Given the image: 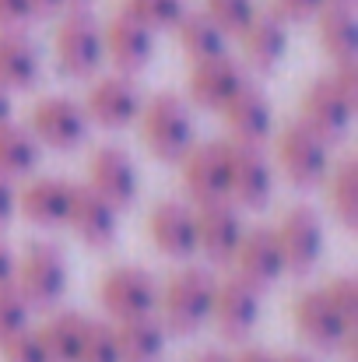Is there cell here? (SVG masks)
Wrapping results in <instances>:
<instances>
[{
	"mask_svg": "<svg viewBox=\"0 0 358 362\" xmlns=\"http://www.w3.org/2000/svg\"><path fill=\"white\" fill-rule=\"evenodd\" d=\"M137 123H141V137H144L148 151L158 162H179L197 141L193 110L176 92H158V95L144 99Z\"/></svg>",
	"mask_w": 358,
	"mask_h": 362,
	"instance_id": "1",
	"label": "cell"
},
{
	"mask_svg": "<svg viewBox=\"0 0 358 362\" xmlns=\"http://www.w3.org/2000/svg\"><path fill=\"white\" fill-rule=\"evenodd\" d=\"M215 285L218 278L208 267H183L176 271V278L165 285V292H158V320L169 334H197L208 320H211V303H215Z\"/></svg>",
	"mask_w": 358,
	"mask_h": 362,
	"instance_id": "2",
	"label": "cell"
},
{
	"mask_svg": "<svg viewBox=\"0 0 358 362\" xmlns=\"http://www.w3.org/2000/svg\"><path fill=\"white\" fill-rule=\"evenodd\" d=\"M11 281L32 310H53L56 303H64L67 285H71V267H67L64 250L53 243H32L14 260Z\"/></svg>",
	"mask_w": 358,
	"mask_h": 362,
	"instance_id": "3",
	"label": "cell"
},
{
	"mask_svg": "<svg viewBox=\"0 0 358 362\" xmlns=\"http://www.w3.org/2000/svg\"><path fill=\"white\" fill-rule=\"evenodd\" d=\"M334 165V141L316 134L309 123L292 120L278 134V169L299 190L320 187Z\"/></svg>",
	"mask_w": 358,
	"mask_h": 362,
	"instance_id": "4",
	"label": "cell"
},
{
	"mask_svg": "<svg viewBox=\"0 0 358 362\" xmlns=\"http://www.w3.org/2000/svg\"><path fill=\"white\" fill-rule=\"evenodd\" d=\"M56 64L74 81L99 78L106 64V46H102V25L88 7H71L56 25Z\"/></svg>",
	"mask_w": 358,
	"mask_h": 362,
	"instance_id": "5",
	"label": "cell"
},
{
	"mask_svg": "<svg viewBox=\"0 0 358 362\" xmlns=\"http://www.w3.org/2000/svg\"><path fill=\"white\" fill-rule=\"evenodd\" d=\"M229 165H232V141H193V148L179 158L183 187L190 204L222 201L229 197Z\"/></svg>",
	"mask_w": 358,
	"mask_h": 362,
	"instance_id": "6",
	"label": "cell"
},
{
	"mask_svg": "<svg viewBox=\"0 0 358 362\" xmlns=\"http://www.w3.org/2000/svg\"><path fill=\"white\" fill-rule=\"evenodd\" d=\"M292 320H295L299 338H302L309 349H316V352H341L345 341L358 331L355 324H348V320L334 310V303L323 296V288H306V292H299L295 303H292Z\"/></svg>",
	"mask_w": 358,
	"mask_h": 362,
	"instance_id": "7",
	"label": "cell"
},
{
	"mask_svg": "<svg viewBox=\"0 0 358 362\" xmlns=\"http://www.w3.org/2000/svg\"><path fill=\"white\" fill-rule=\"evenodd\" d=\"M28 130L35 134V141L42 148L53 151H74L78 144H85L92 120L85 113V103L71 99V95H46L35 103Z\"/></svg>",
	"mask_w": 358,
	"mask_h": 362,
	"instance_id": "8",
	"label": "cell"
},
{
	"mask_svg": "<svg viewBox=\"0 0 358 362\" xmlns=\"http://www.w3.org/2000/svg\"><path fill=\"white\" fill-rule=\"evenodd\" d=\"M274 236H278V246H281V257H285L288 274H309L320 264L323 246H327L323 218L309 204L288 208L285 218H281V226L274 229Z\"/></svg>",
	"mask_w": 358,
	"mask_h": 362,
	"instance_id": "9",
	"label": "cell"
},
{
	"mask_svg": "<svg viewBox=\"0 0 358 362\" xmlns=\"http://www.w3.org/2000/svg\"><path fill=\"white\" fill-rule=\"evenodd\" d=\"M158 281L148 267L123 264L113 267L102 285H99V303L109 313V320H126V317H148L158 310Z\"/></svg>",
	"mask_w": 358,
	"mask_h": 362,
	"instance_id": "10",
	"label": "cell"
},
{
	"mask_svg": "<svg viewBox=\"0 0 358 362\" xmlns=\"http://www.w3.org/2000/svg\"><path fill=\"white\" fill-rule=\"evenodd\" d=\"M141 106H144V95L137 88V81L130 74H106V78H95L88 95H85V113L95 127H106V130H126L133 127L141 117Z\"/></svg>",
	"mask_w": 358,
	"mask_h": 362,
	"instance_id": "11",
	"label": "cell"
},
{
	"mask_svg": "<svg viewBox=\"0 0 358 362\" xmlns=\"http://www.w3.org/2000/svg\"><path fill=\"white\" fill-rule=\"evenodd\" d=\"M88 187L106 197L113 208H130L141 194V169L133 162V155L123 144H102L95 148L92 162H88Z\"/></svg>",
	"mask_w": 358,
	"mask_h": 362,
	"instance_id": "12",
	"label": "cell"
},
{
	"mask_svg": "<svg viewBox=\"0 0 358 362\" xmlns=\"http://www.w3.org/2000/svg\"><path fill=\"white\" fill-rule=\"evenodd\" d=\"M232 267H236V278H242L249 288H256V292L274 288L288 274L274 229L270 226L246 229L236 246V253H232Z\"/></svg>",
	"mask_w": 358,
	"mask_h": 362,
	"instance_id": "13",
	"label": "cell"
},
{
	"mask_svg": "<svg viewBox=\"0 0 358 362\" xmlns=\"http://www.w3.org/2000/svg\"><path fill=\"white\" fill-rule=\"evenodd\" d=\"M242 85H246V71L229 53L208 57V60H193L190 78H186L190 103L201 106V110H208V113H222L239 95Z\"/></svg>",
	"mask_w": 358,
	"mask_h": 362,
	"instance_id": "14",
	"label": "cell"
},
{
	"mask_svg": "<svg viewBox=\"0 0 358 362\" xmlns=\"http://www.w3.org/2000/svg\"><path fill=\"white\" fill-rule=\"evenodd\" d=\"M274 197V162L256 144H232L229 165V201L236 208L256 211Z\"/></svg>",
	"mask_w": 358,
	"mask_h": 362,
	"instance_id": "15",
	"label": "cell"
},
{
	"mask_svg": "<svg viewBox=\"0 0 358 362\" xmlns=\"http://www.w3.org/2000/svg\"><path fill=\"white\" fill-rule=\"evenodd\" d=\"M64 226H71V233L85 246L106 250L119 236V208L99 197L88 183H71V208H67Z\"/></svg>",
	"mask_w": 358,
	"mask_h": 362,
	"instance_id": "16",
	"label": "cell"
},
{
	"mask_svg": "<svg viewBox=\"0 0 358 362\" xmlns=\"http://www.w3.org/2000/svg\"><path fill=\"white\" fill-rule=\"evenodd\" d=\"M239 211L242 208H236L229 197L193 204V215H197V253H204L211 264H232V253H236L239 240L246 233Z\"/></svg>",
	"mask_w": 358,
	"mask_h": 362,
	"instance_id": "17",
	"label": "cell"
},
{
	"mask_svg": "<svg viewBox=\"0 0 358 362\" xmlns=\"http://www.w3.org/2000/svg\"><path fill=\"white\" fill-rule=\"evenodd\" d=\"M260 296L256 288H249L242 278H225L215 285V303H211V320L218 327V334L225 341H246L256 324H260Z\"/></svg>",
	"mask_w": 358,
	"mask_h": 362,
	"instance_id": "18",
	"label": "cell"
},
{
	"mask_svg": "<svg viewBox=\"0 0 358 362\" xmlns=\"http://www.w3.org/2000/svg\"><path fill=\"white\" fill-rule=\"evenodd\" d=\"M102 46H106V60L117 67V74L137 78L151 60H155V32L144 28L141 21H133L130 14L117 11L106 28H102Z\"/></svg>",
	"mask_w": 358,
	"mask_h": 362,
	"instance_id": "19",
	"label": "cell"
},
{
	"mask_svg": "<svg viewBox=\"0 0 358 362\" xmlns=\"http://www.w3.org/2000/svg\"><path fill=\"white\" fill-rule=\"evenodd\" d=\"M222 120H225V130H229L232 144H256V148H263L274 137V106H270L267 92L249 85V81L239 88L236 99L222 110Z\"/></svg>",
	"mask_w": 358,
	"mask_h": 362,
	"instance_id": "20",
	"label": "cell"
},
{
	"mask_svg": "<svg viewBox=\"0 0 358 362\" xmlns=\"http://www.w3.org/2000/svg\"><path fill=\"white\" fill-rule=\"evenodd\" d=\"M148 236L162 257L172 260H190L197 253V215L193 204L186 201H162L151 208L148 218Z\"/></svg>",
	"mask_w": 358,
	"mask_h": 362,
	"instance_id": "21",
	"label": "cell"
},
{
	"mask_svg": "<svg viewBox=\"0 0 358 362\" xmlns=\"http://www.w3.org/2000/svg\"><path fill=\"white\" fill-rule=\"evenodd\" d=\"M302 123H309L316 134H323L327 141H338V137H345L348 130H352V120H355V106L338 92V85H334V78L330 74H323V78H316L309 88H306V95H302Z\"/></svg>",
	"mask_w": 358,
	"mask_h": 362,
	"instance_id": "22",
	"label": "cell"
},
{
	"mask_svg": "<svg viewBox=\"0 0 358 362\" xmlns=\"http://www.w3.org/2000/svg\"><path fill=\"white\" fill-rule=\"evenodd\" d=\"M242 60L256 74H270L288 53V21L274 11H256L253 21L239 35Z\"/></svg>",
	"mask_w": 358,
	"mask_h": 362,
	"instance_id": "23",
	"label": "cell"
},
{
	"mask_svg": "<svg viewBox=\"0 0 358 362\" xmlns=\"http://www.w3.org/2000/svg\"><path fill=\"white\" fill-rule=\"evenodd\" d=\"M71 208V183L60 176H35L18 190V211L35 229H60Z\"/></svg>",
	"mask_w": 358,
	"mask_h": 362,
	"instance_id": "24",
	"label": "cell"
},
{
	"mask_svg": "<svg viewBox=\"0 0 358 362\" xmlns=\"http://www.w3.org/2000/svg\"><path fill=\"white\" fill-rule=\"evenodd\" d=\"M42 74L39 46L25 28H0V85L7 92H28Z\"/></svg>",
	"mask_w": 358,
	"mask_h": 362,
	"instance_id": "25",
	"label": "cell"
},
{
	"mask_svg": "<svg viewBox=\"0 0 358 362\" xmlns=\"http://www.w3.org/2000/svg\"><path fill=\"white\" fill-rule=\"evenodd\" d=\"M313 21H316L320 49H323L330 60H348V57H358L355 0H327Z\"/></svg>",
	"mask_w": 358,
	"mask_h": 362,
	"instance_id": "26",
	"label": "cell"
},
{
	"mask_svg": "<svg viewBox=\"0 0 358 362\" xmlns=\"http://www.w3.org/2000/svg\"><path fill=\"white\" fill-rule=\"evenodd\" d=\"M113 334H117V349L123 362H158L165 352V338H169V331L162 327V320L155 313L113 320Z\"/></svg>",
	"mask_w": 358,
	"mask_h": 362,
	"instance_id": "27",
	"label": "cell"
},
{
	"mask_svg": "<svg viewBox=\"0 0 358 362\" xmlns=\"http://www.w3.org/2000/svg\"><path fill=\"white\" fill-rule=\"evenodd\" d=\"M88 320H92V317H85V313H78V310H56V313H49V320H46L42 327H35L39 338H42L46 359L49 362H78Z\"/></svg>",
	"mask_w": 358,
	"mask_h": 362,
	"instance_id": "28",
	"label": "cell"
},
{
	"mask_svg": "<svg viewBox=\"0 0 358 362\" xmlns=\"http://www.w3.org/2000/svg\"><path fill=\"white\" fill-rule=\"evenodd\" d=\"M176 39L179 49L190 60H208V57H222L229 53V35L204 14V11H183V18L176 21Z\"/></svg>",
	"mask_w": 358,
	"mask_h": 362,
	"instance_id": "29",
	"label": "cell"
},
{
	"mask_svg": "<svg viewBox=\"0 0 358 362\" xmlns=\"http://www.w3.org/2000/svg\"><path fill=\"white\" fill-rule=\"evenodd\" d=\"M39 155H42V144L35 141L28 127L14 120L0 123V176L7 180L32 176V169L39 165Z\"/></svg>",
	"mask_w": 358,
	"mask_h": 362,
	"instance_id": "30",
	"label": "cell"
},
{
	"mask_svg": "<svg viewBox=\"0 0 358 362\" xmlns=\"http://www.w3.org/2000/svg\"><path fill=\"white\" fill-rule=\"evenodd\" d=\"M323 183H327V201L334 218L345 229H358V162L341 158L338 165H330Z\"/></svg>",
	"mask_w": 358,
	"mask_h": 362,
	"instance_id": "31",
	"label": "cell"
},
{
	"mask_svg": "<svg viewBox=\"0 0 358 362\" xmlns=\"http://www.w3.org/2000/svg\"><path fill=\"white\" fill-rule=\"evenodd\" d=\"M119 11L158 35V32H172L176 28V21L186 11V0H123Z\"/></svg>",
	"mask_w": 358,
	"mask_h": 362,
	"instance_id": "32",
	"label": "cell"
},
{
	"mask_svg": "<svg viewBox=\"0 0 358 362\" xmlns=\"http://www.w3.org/2000/svg\"><path fill=\"white\" fill-rule=\"evenodd\" d=\"M260 7H256V0H204V14L232 39V35H242V28L253 21V14H256Z\"/></svg>",
	"mask_w": 358,
	"mask_h": 362,
	"instance_id": "33",
	"label": "cell"
},
{
	"mask_svg": "<svg viewBox=\"0 0 358 362\" xmlns=\"http://www.w3.org/2000/svg\"><path fill=\"white\" fill-rule=\"evenodd\" d=\"M78 362H123L113 334V320H88Z\"/></svg>",
	"mask_w": 358,
	"mask_h": 362,
	"instance_id": "34",
	"label": "cell"
},
{
	"mask_svg": "<svg viewBox=\"0 0 358 362\" xmlns=\"http://www.w3.org/2000/svg\"><path fill=\"white\" fill-rule=\"evenodd\" d=\"M28 317H32V306L14 288V281L0 285V341L11 338V334H18L21 327H28Z\"/></svg>",
	"mask_w": 358,
	"mask_h": 362,
	"instance_id": "35",
	"label": "cell"
},
{
	"mask_svg": "<svg viewBox=\"0 0 358 362\" xmlns=\"http://www.w3.org/2000/svg\"><path fill=\"white\" fill-rule=\"evenodd\" d=\"M0 356H4V362H49L35 327H21L18 334L4 338L0 341Z\"/></svg>",
	"mask_w": 358,
	"mask_h": 362,
	"instance_id": "36",
	"label": "cell"
},
{
	"mask_svg": "<svg viewBox=\"0 0 358 362\" xmlns=\"http://www.w3.org/2000/svg\"><path fill=\"white\" fill-rule=\"evenodd\" d=\"M323 296L334 303V310L348 320V324H355L358 327V281L352 274H338V278H330L327 285H323Z\"/></svg>",
	"mask_w": 358,
	"mask_h": 362,
	"instance_id": "37",
	"label": "cell"
},
{
	"mask_svg": "<svg viewBox=\"0 0 358 362\" xmlns=\"http://www.w3.org/2000/svg\"><path fill=\"white\" fill-rule=\"evenodd\" d=\"M334 85L338 92L358 110V57H348V60H334Z\"/></svg>",
	"mask_w": 358,
	"mask_h": 362,
	"instance_id": "38",
	"label": "cell"
},
{
	"mask_svg": "<svg viewBox=\"0 0 358 362\" xmlns=\"http://www.w3.org/2000/svg\"><path fill=\"white\" fill-rule=\"evenodd\" d=\"M323 4H327V0H270V11L281 14V18L292 25V21H313Z\"/></svg>",
	"mask_w": 358,
	"mask_h": 362,
	"instance_id": "39",
	"label": "cell"
},
{
	"mask_svg": "<svg viewBox=\"0 0 358 362\" xmlns=\"http://www.w3.org/2000/svg\"><path fill=\"white\" fill-rule=\"evenodd\" d=\"M35 18L32 0H0V28H25Z\"/></svg>",
	"mask_w": 358,
	"mask_h": 362,
	"instance_id": "40",
	"label": "cell"
},
{
	"mask_svg": "<svg viewBox=\"0 0 358 362\" xmlns=\"http://www.w3.org/2000/svg\"><path fill=\"white\" fill-rule=\"evenodd\" d=\"M14 215H18V187H14V180L0 176V229H7L14 222Z\"/></svg>",
	"mask_w": 358,
	"mask_h": 362,
	"instance_id": "41",
	"label": "cell"
},
{
	"mask_svg": "<svg viewBox=\"0 0 358 362\" xmlns=\"http://www.w3.org/2000/svg\"><path fill=\"white\" fill-rule=\"evenodd\" d=\"M232 362H278L274 352H267V349H260V345H246V349H239L236 356H229Z\"/></svg>",
	"mask_w": 358,
	"mask_h": 362,
	"instance_id": "42",
	"label": "cell"
},
{
	"mask_svg": "<svg viewBox=\"0 0 358 362\" xmlns=\"http://www.w3.org/2000/svg\"><path fill=\"white\" fill-rule=\"evenodd\" d=\"M14 260H18L14 250H11V246L4 243V236H0V285H7V281L14 278Z\"/></svg>",
	"mask_w": 358,
	"mask_h": 362,
	"instance_id": "43",
	"label": "cell"
},
{
	"mask_svg": "<svg viewBox=\"0 0 358 362\" xmlns=\"http://www.w3.org/2000/svg\"><path fill=\"white\" fill-rule=\"evenodd\" d=\"M32 7H35V18H49V14H60L67 0H32Z\"/></svg>",
	"mask_w": 358,
	"mask_h": 362,
	"instance_id": "44",
	"label": "cell"
},
{
	"mask_svg": "<svg viewBox=\"0 0 358 362\" xmlns=\"http://www.w3.org/2000/svg\"><path fill=\"white\" fill-rule=\"evenodd\" d=\"M11 95H14V92H7V88L0 85V123L11 120V110H14V106H11Z\"/></svg>",
	"mask_w": 358,
	"mask_h": 362,
	"instance_id": "45",
	"label": "cell"
},
{
	"mask_svg": "<svg viewBox=\"0 0 358 362\" xmlns=\"http://www.w3.org/2000/svg\"><path fill=\"white\" fill-rule=\"evenodd\" d=\"M193 362H232L225 352H204V356H197Z\"/></svg>",
	"mask_w": 358,
	"mask_h": 362,
	"instance_id": "46",
	"label": "cell"
},
{
	"mask_svg": "<svg viewBox=\"0 0 358 362\" xmlns=\"http://www.w3.org/2000/svg\"><path fill=\"white\" fill-rule=\"evenodd\" d=\"M278 362H316L313 356H302V352H292V356H281Z\"/></svg>",
	"mask_w": 358,
	"mask_h": 362,
	"instance_id": "47",
	"label": "cell"
},
{
	"mask_svg": "<svg viewBox=\"0 0 358 362\" xmlns=\"http://www.w3.org/2000/svg\"><path fill=\"white\" fill-rule=\"evenodd\" d=\"M92 0H67V7H88Z\"/></svg>",
	"mask_w": 358,
	"mask_h": 362,
	"instance_id": "48",
	"label": "cell"
}]
</instances>
